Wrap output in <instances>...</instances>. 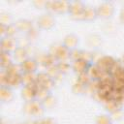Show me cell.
<instances>
[{"label": "cell", "mask_w": 124, "mask_h": 124, "mask_svg": "<svg viewBox=\"0 0 124 124\" xmlns=\"http://www.w3.org/2000/svg\"><path fill=\"white\" fill-rule=\"evenodd\" d=\"M2 124H6V123H2Z\"/></svg>", "instance_id": "42"}, {"label": "cell", "mask_w": 124, "mask_h": 124, "mask_svg": "<svg viewBox=\"0 0 124 124\" xmlns=\"http://www.w3.org/2000/svg\"><path fill=\"white\" fill-rule=\"evenodd\" d=\"M0 36L1 38H4L7 36V26L0 24Z\"/></svg>", "instance_id": "38"}, {"label": "cell", "mask_w": 124, "mask_h": 124, "mask_svg": "<svg viewBox=\"0 0 124 124\" xmlns=\"http://www.w3.org/2000/svg\"><path fill=\"white\" fill-rule=\"evenodd\" d=\"M45 108L42 104V102H39L37 100L31 101V102H25L22 107V111L26 115H32V116H42L45 112Z\"/></svg>", "instance_id": "3"}, {"label": "cell", "mask_w": 124, "mask_h": 124, "mask_svg": "<svg viewBox=\"0 0 124 124\" xmlns=\"http://www.w3.org/2000/svg\"><path fill=\"white\" fill-rule=\"evenodd\" d=\"M40 36V29L37 26H34L27 34H26V38L29 40V42H35L39 39Z\"/></svg>", "instance_id": "25"}, {"label": "cell", "mask_w": 124, "mask_h": 124, "mask_svg": "<svg viewBox=\"0 0 124 124\" xmlns=\"http://www.w3.org/2000/svg\"><path fill=\"white\" fill-rule=\"evenodd\" d=\"M13 57H14V60H15L16 63H18V64L23 63L26 59L29 58L27 48L18 46V47L13 52Z\"/></svg>", "instance_id": "14"}, {"label": "cell", "mask_w": 124, "mask_h": 124, "mask_svg": "<svg viewBox=\"0 0 124 124\" xmlns=\"http://www.w3.org/2000/svg\"><path fill=\"white\" fill-rule=\"evenodd\" d=\"M85 5L81 1H72L70 3L69 16L72 19L78 21H83V11Z\"/></svg>", "instance_id": "5"}, {"label": "cell", "mask_w": 124, "mask_h": 124, "mask_svg": "<svg viewBox=\"0 0 124 124\" xmlns=\"http://www.w3.org/2000/svg\"><path fill=\"white\" fill-rule=\"evenodd\" d=\"M15 94L13 92V89L7 87V86H1L0 88V100L2 103H10L14 100Z\"/></svg>", "instance_id": "16"}, {"label": "cell", "mask_w": 124, "mask_h": 124, "mask_svg": "<svg viewBox=\"0 0 124 124\" xmlns=\"http://www.w3.org/2000/svg\"><path fill=\"white\" fill-rule=\"evenodd\" d=\"M78 43H79V38H78V36H77V35L74 34V33L67 34V35L64 37V40H63V45H64V46L67 47L69 50L78 48Z\"/></svg>", "instance_id": "10"}, {"label": "cell", "mask_w": 124, "mask_h": 124, "mask_svg": "<svg viewBox=\"0 0 124 124\" xmlns=\"http://www.w3.org/2000/svg\"><path fill=\"white\" fill-rule=\"evenodd\" d=\"M21 80H22L23 86L37 84V74L36 73H22Z\"/></svg>", "instance_id": "18"}, {"label": "cell", "mask_w": 124, "mask_h": 124, "mask_svg": "<svg viewBox=\"0 0 124 124\" xmlns=\"http://www.w3.org/2000/svg\"><path fill=\"white\" fill-rule=\"evenodd\" d=\"M7 78H8V74H7L6 70L2 69L1 70V73H0V85L1 86H6Z\"/></svg>", "instance_id": "36"}, {"label": "cell", "mask_w": 124, "mask_h": 124, "mask_svg": "<svg viewBox=\"0 0 124 124\" xmlns=\"http://www.w3.org/2000/svg\"><path fill=\"white\" fill-rule=\"evenodd\" d=\"M109 116L111 117L112 121H113V120L119 121V120H121V119L123 118V116H124V112H123L122 108H117L116 110H114V111H112L111 113H109Z\"/></svg>", "instance_id": "31"}, {"label": "cell", "mask_w": 124, "mask_h": 124, "mask_svg": "<svg viewBox=\"0 0 124 124\" xmlns=\"http://www.w3.org/2000/svg\"><path fill=\"white\" fill-rule=\"evenodd\" d=\"M113 62H114V59H113L111 56L103 55V56L97 61L96 65H97V67H98L101 71L109 73V70H110V68H111Z\"/></svg>", "instance_id": "11"}, {"label": "cell", "mask_w": 124, "mask_h": 124, "mask_svg": "<svg viewBox=\"0 0 124 124\" xmlns=\"http://www.w3.org/2000/svg\"><path fill=\"white\" fill-rule=\"evenodd\" d=\"M78 80L80 81L81 83L87 85V84L92 80V78H91V77L89 76V74H88L87 72H84V73H81V74L78 75Z\"/></svg>", "instance_id": "32"}, {"label": "cell", "mask_w": 124, "mask_h": 124, "mask_svg": "<svg viewBox=\"0 0 124 124\" xmlns=\"http://www.w3.org/2000/svg\"><path fill=\"white\" fill-rule=\"evenodd\" d=\"M14 63L13 53L1 51V69H7Z\"/></svg>", "instance_id": "20"}, {"label": "cell", "mask_w": 124, "mask_h": 124, "mask_svg": "<svg viewBox=\"0 0 124 124\" xmlns=\"http://www.w3.org/2000/svg\"><path fill=\"white\" fill-rule=\"evenodd\" d=\"M20 85H22L21 76H11V75H8L7 82H6V86L7 87H9L11 89H15V88H18Z\"/></svg>", "instance_id": "19"}, {"label": "cell", "mask_w": 124, "mask_h": 124, "mask_svg": "<svg viewBox=\"0 0 124 124\" xmlns=\"http://www.w3.org/2000/svg\"><path fill=\"white\" fill-rule=\"evenodd\" d=\"M101 43H102L101 38H100L98 35H96V34L90 35V36L88 37V44H89L90 46H99Z\"/></svg>", "instance_id": "29"}, {"label": "cell", "mask_w": 124, "mask_h": 124, "mask_svg": "<svg viewBox=\"0 0 124 124\" xmlns=\"http://www.w3.org/2000/svg\"><path fill=\"white\" fill-rule=\"evenodd\" d=\"M0 24L9 26L11 24H13V17L10 14L8 13H3L0 16Z\"/></svg>", "instance_id": "27"}, {"label": "cell", "mask_w": 124, "mask_h": 124, "mask_svg": "<svg viewBox=\"0 0 124 124\" xmlns=\"http://www.w3.org/2000/svg\"><path fill=\"white\" fill-rule=\"evenodd\" d=\"M119 20H120V22L124 25V8H122L121 11H120V14H119Z\"/></svg>", "instance_id": "40"}, {"label": "cell", "mask_w": 124, "mask_h": 124, "mask_svg": "<svg viewBox=\"0 0 124 124\" xmlns=\"http://www.w3.org/2000/svg\"><path fill=\"white\" fill-rule=\"evenodd\" d=\"M4 70H6L7 74L11 75V76H21L23 73L21 65L18 63H16V62H14L11 66H9L7 69H4Z\"/></svg>", "instance_id": "21"}, {"label": "cell", "mask_w": 124, "mask_h": 124, "mask_svg": "<svg viewBox=\"0 0 124 124\" xmlns=\"http://www.w3.org/2000/svg\"><path fill=\"white\" fill-rule=\"evenodd\" d=\"M50 94L51 93H50L49 90H47L46 88H43V87H37V90H36V100L39 101V102H43Z\"/></svg>", "instance_id": "24"}, {"label": "cell", "mask_w": 124, "mask_h": 124, "mask_svg": "<svg viewBox=\"0 0 124 124\" xmlns=\"http://www.w3.org/2000/svg\"><path fill=\"white\" fill-rule=\"evenodd\" d=\"M0 47H1V51H6V52L13 53L18 47L17 40L14 37H8V36H6L4 38H1Z\"/></svg>", "instance_id": "8"}, {"label": "cell", "mask_w": 124, "mask_h": 124, "mask_svg": "<svg viewBox=\"0 0 124 124\" xmlns=\"http://www.w3.org/2000/svg\"><path fill=\"white\" fill-rule=\"evenodd\" d=\"M70 1H64V0H57V1H46V13L49 14H69L70 10Z\"/></svg>", "instance_id": "1"}, {"label": "cell", "mask_w": 124, "mask_h": 124, "mask_svg": "<svg viewBox=\"0 0 124 124\" xmlns=\"http://www.w3.org/2000/svg\"><path fill=\"white\" fill-rule=\"evenodd\" d=\"M15 24L17 27L19 32H22V33H25V34H27L34 27L33 22L29 19H26V18H20V19L16 20L15 22Z\"/></svg>", "instance_id": "13"}, {"label": "cell", "mask_w": 124, "mask_h": 124, "mask_svg": "<svg viewBox=\"0 0 124 124\" xmlns=\"http://www.w3.org/2000/svg\"><path fill=\"white\" fill-rule=\"evenodd\" d=\"M90 65H91V63H88V62H85V61L79 59V60H77V61H73L72 70L75 73H77L78 75H79L81 73L87 72V70H88Z\"/></svg>", "instance_id": "15"}, {"label": "cell", "mask_w": 124, "mask_h": 124, "mask_svg": "<svg viewBox=\"0 0 124 124\" xmlns=\"http://www.w3.org/2000/svg\"><path fill=\"white\" fill-rule=\"evenodd\" d=\"M18 32L19 31H18V29H17V27L16 26L15 23L7 26V36L8 37H14V38H16V35Z\"/></svg>", "instance_id": "33"}, {"label": "cell", "mask_w": 124, "mask_h": 124, "mask_svg": "<svg viewBox=\"0 0 124 124\" xmlns=\"http://www.w3.org/2000/svg\"><path fill=\"white\" fill-rule=\"evenodd\" d=\"M20 65H21L23 73H36L39 63L37 62V60L35 58H30L29 57L28 59H26Z\"/></svg>", "instance_id": "12"}, {"label": "cell", "mask_w": 124, "mask_h": 124, "mask_svg": "<svg viewBox=\"0 0 124 124\" xmlns=\"http://www.w3.org/2000/svg\"><path fill=\"white\" fill-rule=\"evenodd\" d=\"M48 53L52 55L57 60V62H64L70 59V50L65 47L63 44L60 43H55L51 45Z\"/></svg>", "instance_id": "2"}, {"label": "cell", "mask_w": 124, "mask_h": 124, "mask_svg": "<svg viewBox=\"0 0 124 124\" xmlns=\"http://www.w3.org/2000/svg\"><path fill=\"white\" fill-rule=\"evenodd\" d=\"M40 124H55V122H54V120L51 119V118H44V119L40 122Z\"/></svg>", "instance_id": "39"}, {"label": "cell", "mask_w": 124, "mask_h": 124, "mask_svg": "<svg viewBox=\"0 0 124 124\" xmlns=\"http://www.w3.org/2000/svg\"><path fill=\"white\" fill-rule=\"evenodd\" d=\"M55 18L52 14L45 13L39 16L36 20V26L41 30H50L55 25Z\"/></svg>", "instance_id": "4"}, {"label": "cell", "mask_w": 124, "mask_h": 124, "mask_svg": "<svg viewBox=\"0 0 124 124\" xmlns=\"http://www.w3.org/2000/svg\"><path fill=\"white\" fill-rule=\"evenodd\" d=\"M122 63H123V66H124V55H123V62Z\"/></svg>", "instance_id": "41"}, {"label": "cell", "mask_w": 124, "mask_h": 124, "mask_svg": "<svg viewBox=\"0 0 124 124\" xmlns=\"http://www.w3.org/2000/svg\"><path fill=\"white\" fill-rule=\"evenodd\" d=\"M72 91L76 95H82V94L86 93V85L83 84V83H81L80 81L77 80V81H75L73 83Z\"/></svg>", "instance_id": "22"}, {"label": "cell", "mask_w": 124, "mask_h": 124, "mask_svg": "<svg viewBox=\"0 0 124 124\" xmlns=\"http://www.w3.org/2000/svg\"><path fill=\"white\" fill-rule=\"evenodd\" d=\"M80 57H81V49L75 48V49L70 50V59H71L72 61L79 60Z\"/></svg>", "instance_id": "34"}, {"label": "cell", "mask_w": 124, "mask_h": 124, "mask_svg": "<svg viewBox=\"0 0 124 124\" xmlns=\"http://www.w3.org/2000/svg\"><path fill=\"white\" fill-rule=\"evenodd\" d=\"M96 124H112V119L108 114H99L95 119Z\"/></svg>", "instance_id": "26"}, {"label": "cell", "mask_w": 124, "mask_h": 124, "mask_svg": "<svg viewBox=\"0 0 124 124\" xmlns=\"http://www.w3.org/2000/svg\"><path fill=\"white\" fill-rule=\"evenodd\" d=\"M97 15L98 17L102 19H108L113 16L114 13V6L111 2L106 1L101 3L97 8Z\"/></svg>", "instance_id": "6"}, {"label": "cell", "mask_w": 124, "mask_h": 124, "mask_svg": "<svg viewBox=\"0 0 124 124\" xmlns=\"http://www.w3.org/2000/svg\"><path fill=\"white\" fill-rule=\"evenodd\" d=\"M46 72V73H47L53 79H54L59 74H61V73L59 72V70H58L57 64H56V65H53V66H50V67H47Z\"/></svg>", "instance_id": "30"}, {"label": "cell", "mask_w": 124, "mask_h": 124, "mask_svg": "<svg viewBox=\"0 0 124 124\" xmlns=\"http://www.w3.org/2000/svg\"><path fill=\"white\" fill-rule=\"evenodd\" d=\"M32 4L37 8V9H45L46 1H41V0H35L32 2Z\"/></svg>", "instance_id": "37"}, {"label": "cell", "mask_w": 124, "mask_h": 124, "mask_svg": "<svg viewBox=\"0 0 124 124\" xmlns=\"http://www.w3.org/2000/svg\"><path fill=\"white\" fill-rule=\"evenodd\" d=\"M37 84L34 85H27L23 86L21 89V98L24 102H31L36 100V90H37Z\"/></svg>", "instance_id": "9"}, {"label": "cell", "mask_w": 124, "mask_h": 124, "mask_svg": "<svg viewBox=\"0 0 124 124\" xmlns=\"http://www.w3.org/2000/svg\"><path fill=\"white\" fill-rule=\"evenodd\" d=\"M92 58H93V53L88 51V50H81V57L80 59L85 61V62H88V63H91L92 62Z\"/></svg>", "instance_id": "35"}, {"label": "cell", "mask_w": 124, "mask_h": 124, "mask_svg": "<svg viewBox=\"0 0 124 124\" xmlns=\"http://www.w3.org/2000/svg\"><path fill=\"white\" fill-rule=\"evenodd\" d=\"M57 67H58V70L61 74L65 75L67 74L70 69H72V64H70L68 61H64V62H58L57 63Z\"/></svg>", "instance_id": "28"}, {"label": "cell", "mask_w": 124, "mask_h": 124, "mask_svg": "<svg viewBox=\"0 0 124 124\" xmlns=\"http://www.w3.org/2000/svg\"><path fill=\"white\" fill-rule=\"evenodd\" d=\"M97 17V9L91 6H85V9L83 11V21H93Z\"/></svg>", "instance_id": "17"}, {"label": "cell", "mask_w": 124, "mask_h": 124, "mask_svg": "<svg viewBox=\"0 0 124 124\" xmlns=\"http://www.w3.org/2000/svg\"><path fill=\"white\" fill-rule=\"evenodd\" d=\"M55 80L46 73V72H41L37 74V86L46 88L49 91L54 87Z\"/></svg>", "instance_id": "7"}, {"label": "cell", "mask_w": 124, "mask_h": 124, "mask_svg": "<svg viewBox=\"0 0 124 124\" xmlns=\"http://www.w3.org/2000/svg\"><path fill=\"white\" fill-rule=\"evenodd\" d=\"M42 104H43L45 109H52V108H54V107L57 104V99L52 94H50L46 100H44L42 102Z\"/></svg>", "instance_id": "23"}]
</instances>
